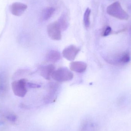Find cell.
I'll list each match as a JSON object with an SVG mask.
<instances>
[{"label": "cell", "mask_w": 131, "mask_h": 131, "mask_svg": "<svg viewBox=\"0 0 131 131\" xmlns=\"http://www.w3.org/2000/svg\"><path fill=\"white\" fill-rule=\"evenodd\" d=\"M80 51V49L74 45H71L64 48L63 51L64 57L68 60H74Z\"/></svg>", "instance_id": "5b68a950"}, {"label": "cell", "mask_w": 131, "mask_h": 131, "mask_svg": "<svg viewBox=\"0 0 131 131\" xmlns=\"http://www.w3.org/2000/svg\"><path fill=\"white\" fill-rule=\"evenodd\" d=\"M27 81L25 79L13 82L12 83V88L14 94L21 97H24L27 92Z\"/></svg>", "instance_id": "3957f363"}, {"label": "cell", "mask_w": 131, "mask_h": 131, "mask_svg": "<svg viewBox=\"0 0 131 131\" xmlns=\"http://www.w3.org/2000/svg\"><path fill=\"white\" fill-rule=\"evenodd\" d=\"M107 12L108 15L121 20H127L128 14L123 9L120 2H115L107 7Z\"/></svg>", "instance_id": "6da1fadb"}, {"label": "cell", "mask_w": 131, "mask_h": 131, "mask_svg": "<svg viewBox=\"0 0 131 131\" xmlns=\"http://www.w3.org/2000/svg\"><path fill=\"white\" fill-rule=\"evenodd\" d=\"M55 71V67L52 64L45 66L41 68V75L47 80H49L52 78L53 72Z\"/></svg>", "instance_id": "9c48e42d"}, {"label": "cell", "mask_w": 131, "mask_h": 131, "mask_svg": "<svg viewBox=\"0 0 131 131\" xmlns=\"http://www.w3.org/2000/svg\"><path fill=\"white\" fill-rule=\"evenodd\" d=\"M87 64L82 61H74L72 62L70 65V68L71 71L78 73H82L86 70Z\"/></svg>", "instance_id": "30bf717a"}, {"label": "cell", "mask_w": 131, "mask_h": 131, "mask_svg": "<svg viewBox=\"0 0 131 131\" xmlns=\"http://www.w3.org/2000/svg\"><path fill=\"white\" fill-rule=\"evenodd\" d=\"M27 8V5L20 2H15L10 7V10L12 14L17 16L22 15Z\"/></svg>", "instance_id": "8992f818"}, {"label": "cell", "mask_w": 131, "mask_h": 131, "mask_svg": "<svg viewBox=\"0 0 131 131\" xmlns=\"http://www.w3.org/2000/svg\"><path fill=\"white\" fill-rule=\"evenodd\" d=\"M27 86L29 88H38L41 87L40 85L31 82H27Z\"/></svg>", "instance_id": "2e32d148"}, {"label": "cell", "mask_w": 131, "mask_h": 131, "mask_svg": "<svg viewBox=\"0 0 131 131\" xmlns=\"http://www.w3.org/2000/svg\"><path fill=\"white\" fill-rule=\"evenodd\" d=\"M8 82L7 75L4 72H0V97H4L8 91Z\"/></svg>", "instance_id": "ba28073f"}, {"label": "cell", "mask_w": 131, "mask_h": 131, "mask_svg": "<svg viewBox=\"0 0 131 131\" xmlns=\"http://www.w3.org/2000/svg\"><path fill=\"white\" fill-rule=\"evenodd\" d=\"M61 56L60 53L56 50H51L48 51L46 56V60L49 62L55 63L60 60Z\"/></svg>", "instance_id": "8fae6325"}, {"label": "cell", "mask_w": 131, "mask_h": 131, "mask_svg": "<svg viewBox=\"0 0 131 131\" xmlns=\"http://www.w3.org/2000/svg\"><path fill=\"white\" fill-rule=\"evenodd\" d=\"M62 31H65L69 26L68 17L66 13H64L61 16L58 21Z\"/></svg>", "instance_id": "7c38bea8"}, {"label": "cell", "mask_w": 131, "mask_h": 131, "mask_svg": "<svg viewBox=\"0 0 131 131\" xmlns=\"http://www.w3.org/2000/svg\"><path fill=\"white\" fill-rule=\"evenodd\" d=\"M58 85L56 83H50L48 85V93L45 97V102L47 103H52L56 99V92L58 89Z\"/></svg>", "instance_id": "52a82bcc"}, {"label": "cell", "mask_w": 131, "mask_h": 131, "mask_svg": "<svg viewBox=\"0 0 131 131\" xmlns=\"http://www.w3.org/2000/svg\"><path fill=\"white\" fill-rule=\"evenodd\" d=\"M55 9L52 7H48L44 9L41 14V18L43 20H47L53 16Z\"/></svg>", "instance_id": "4fadbf2b"}, {"label": "cell", "mask_w": 131, "mask_h": 131, "mask_svg": "<svg viewBox=\"0 0 131 131\" xmlns=\"http://www.w3.org/2000/svg\"><path fill=\"white\" fill-rule=\"evenodd\" d=\"M130 56L128 54H124L121 59V62L122 63L125 64L130 61Z\"/></svg>", "instance_id": "9a60e30c"}, {"label": "cell", "mask_w": 131, "mask_h": 131, "mask_svg": "<svg viewBox=\"0 0 131 131\" xmlns=\"http://www.w3.org/2000/svg\"><path fill=\"white\" fill-rule=\"evenodd\" d=\"M61 31L58 21L51 23L47 27L48 36L54 40H60L61 39Z\"/></svg>", "instance_id": "277c9868"}, {"label": "cell", "mask_w": 131, "mask_h": 131, "mask_svg": "<svg viewBox=\"0 0 131 131\" xmlns=\"http://www.w3.org/2000/svg\"><path fill=\"white\" fill-rule=\"evenodd\" d=\"M91 13V9L89 8H86L84 15V25L86 28L89 27L90 25V16Z\"/></svg>", "instance_id": "5bb4252c"}, {"label": "cell", "mask_w": 131, "mask_h": 131, "mask_svg": "<svg viewBox=\"0 0 131 131\" xmlns=\"http://www.w3.org/2000/svg\"><path fill=\"white\" fill-rule=\"evenodd\" d=\"M73 78V74L67 68L63 67L55 70L52 75V78L59 82L70 81Z\"/></svg>", "instance_id": "7a4b0ae2"}, {"label": "cell", "mask_w": 131, "mask_h": 131, "mask_svg": "<svg viewBox=\"0 0 131 131\" xmlns=\"http://www.w3.org/2000/svg\"><path fill=\"white\" fill-rule=\"evenodd\" d=\"M111 31L112 29L111 27H107L105 28L104 31H103L102 35H103V36H104V37L108 36V35H109L111 34Z\"/></svg>", "instance_id": "e0dca14e"}, {"label": "cell", "mask_w": 131, "mask_h": 131, "mask_svg": "<svg viewBox=\"0 0 131 131\" xmlns=\"http://www.w3.org/2000/svg\"><path fill=\"white\" fill-rule=\"evenodd\" d=\"M7 119H8V120L10 121L11 122H15L17 120V117L15 116V115L14 114H11L9 115L8 116H7Z\"/></svg>", "instance_id": "ac0fdd59"}]
</instances>
